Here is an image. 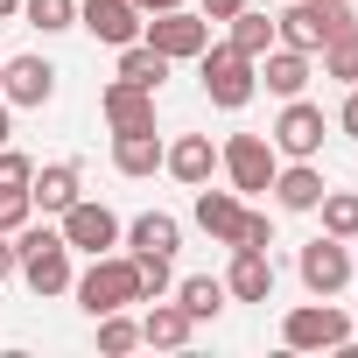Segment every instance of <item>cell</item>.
<instances>
[{"label":"cell","instance_id":"cb8c5ba5","mask_svg":"<svg viewBox=\"0 0 358 358\" xmlns=\"http://www.w3.org/2000/svg\"><path fill=\"white\" fill-rule=\"evenodd\" d=\"M225 29H232V36H225V43H232V50H239V57H253V64H260V57H267V50H274V22H267V15H253V8H239V15H232V22H225Z\"/></svg>","mask_w":358,"mask_h":358},{"label":"cell","instance_id":"83f0119b","mask_svg":"<svg viewBox=\"0 0 358 358\" xmlns=\"http://www.w3.org/2000/svg\"><path fill=\"white\" fill-rule=\"evenodd\" d=\"M22 15H29V29L64 36V29H78V0H22Z\"/></svg>","mask_w":358,"mask_h":358},{"label":"cell","instance_id":"d590c367","mask_svg":"<svg viewBox=\"0 0 358 358\" xmlns=\"http://www.w3.org/2000/svg\"><path fill=\"white\" fill-rule=\"evenodd\" d=\"M141 15H169V8H183V0H134Z\"/></svg>","mask_w":358,"mask_h":358},{"label":"cell","instance_id":"d4e9b609","mask_svg":"<svg viewBox=\"0 0 358 358\" xmlns=\"http://www.w3.org/2000/svg\"><path fill=\"white\" fill-rule=\"evenodd\" d=\"M176 302L190 309V323H211V316L225 309V281H211V274H190V281H176Z\"/></svg>","mask_w":358,"mask_h":358},{"label":"cell","instance_id":"8d00e7d4","mask_svg":"<svg viewBox=\"0 0 358 358\" xmlns=\"http://www.w3.org/2000/svg\"><path fill=\"white\" fill-rule=\"evenodd\" d=\"M15 141V113H8V99H0V148Z\"/></svg>","mask_w":358,"mask_h":358},{"label":"cell","instance_id":"d6986e66","mask_svg":"<svg viewBox=\"0 0 358 358\" xmlns=\"http://www.w3.org/2000/svg\"><path fill=\"white\" fill-rule=\"evenodd\" d=\"M225 295H232V302H267V295H274V260H267V253H253V246H232Z\"/></svg>","mask_w":358,"mask_h":358},{"label":"cell","instance_id":"603a6c76","mask_svg":"<svg viewBox=\"0 0 358 358\" xmlns=\"http://www.w3.org/2000/svg\"><path fill=\"white\" fill-rule=\"evenodd\" d=\"M120 78H127V85H141V92H162L169 57H162L155 43H127V50H120Z\"/></svg>","mask_w":358,"mask_h":358},{"label":"cell","instance_id":"44dd1931","mask_svg":"<svg viewBox=\"0 0 358 358\" xmlns=\"http://www.w3.org/2000/svg\"><path fill=\"white\" fill-rule=\"evenodd\" d=\"M162 148H169V141H162L155 127L113 134V169H120V176H155V169H162Z\"/></svg>","mask_w":358,"mask_h":358},{"label":"cell","instance_id":"4316f807","mask_svg":"<svg viewBox=\"0 0 358 358\" xmlns=\"http://www.w3.org/2000/svg\"><path fill=\"white\" fill-rule=\"evenodd\" d=\"M323 232L330 239H358V190H323Z\"/></svg>","mask_w":358,"mask_h":358},{"label":"cell","instance_id":"9a60e30c","mask_svg":"<svg viewBox=\"0 0 358 358\" xmlns=\"http://www.w3.org/2000/svg\"><path fill=\"white\" fill-rule=\"evenodd\" d=\"M190 309L183 302H169V295H148V316H141V344H155V351H183L190 344Z\"/></svg>","mask_w":358,"mask_h":358},{"label":"cell","instance_id":"52a82bcc","mask_svg":"<svg viewBox=\"0 0 358 358\" xmlns=\"http://www.w3.org/2000/svg\"><path fill=\"white\" fill-rule=\"evenodd\" d=\"M218 169L232 176V190H239V197H260V190L274 183V169H281V162H274V141H267V134H232V141L218 148Z\"/></svg>","mask_w":358,"mask_h":358},{"label":"cell","instance_id":"1f68e13d","mask_svg":"<svg viewBox=\"0 0 358 358\" xmlns=\"http://www.w3.org/2000/svg\"><path fill=\"white\" fill-rule=\"evenodd\" d=\"M239 246L267 253V246H274V218H267V211H246V225H239Z\"/></svg>","mask_w":358,"mask_h":358},{"label":"cell","instance_id":"e0dca14e","mask_svg":"<svg viewBox=\"0 0 358 358\" xmlns=\"http://www.w3.org/2000/svg\"><path fill=\"white\" fill-rule=\"evenodd\" d=\"M253 78H260L274 99H302V85H309V57H302V50H288V43H274V50L253 64Z\"/></svg>","mask_w":358,"mask_h":358},{"label":"cell","instance_id":"74e56055","mask_svg":"<svg viewBox=\"0 0 358 358\" xmlns=\"http://www.w3.org/2000/svg\"><path fill=\"white\" fill-rule=\"evenodd\" d=\"M22 15V0H0V22H15Z\"/></svg>","mask_w":358,"mask_h":358},{"label":"cell","instance_id":"2e32d148","mask_svg":"<svg viewBox=\"0 0 358 358\" xmlns=\"http://www.w3.org/2000/svg\"><path fill=\"white\" fill-rule=\"evenodd\" d=\"M267 190H274L281 211H316L330 183H323V169H316V162H288V169H274V183H267Z\"/></svg>","mask_w":358,"mask_h":358},{"label":"cell","instance_id":"9c48e42d","mask_svg":"<svg viewBox=\"0 0 358 358\" xmlns=\"http://www.w3.org/2000/svg\"><path fill=\"white\" fill-rule=\"evenodd\" d=\"M351 239H330V232H316L309 246H302V260H295V274H302V288L309 295H337L344 281H351Z\"/></svg>","mask_w":358,"mask_h":358},{"label":"cell","instance_id":"ac0fdd59","mask_svg":"<svg viewBox=\"0 0 358 358\" xmlns=\"http://www.w3.org/2000/svg\"><path fill=\"white\" fill-rule=\"evenodd\" d=\"M197 225L218 239V246H239V225H246V204H239V190H197Z\"/></svg>","mask_w":358,"mask_h":358},{"label":"cell","instance_id":"7a4b0ae2","mask_svg":"<svg viewBox=\"0 0 358 358\" xmlns=\"http://www.w3.org/2000/svg\"><path fill=\"white\" fill-rule=\"evenodd\" d=\"M71 288H78L85 316H113V309H127V302H148V295H141V267H134V253H92V267H85Z\"/></svg>","mask_w":358,"mask_h":358},{"label":"cell","instance_id":"4fadbf2b","mask_svg":"<svg viewBox=\"0 0 358 358\" xmlns=\"http://www.w3.org/2000/svg\"><path fill=\"white\" fill-rule=\"evenodd\" d=\"M162 169L176 176V183L204 190V183H211V169H218V148H211V134H176V141L162 148Z\"/></svg>","mask_w":358,"mask_h":358},{"label":"cell","instance_id":"7402d4cb","mask_svg":"<svg viewBox=\"0 0 358 358\" xmlns=\"http://www.w3.org/2000/svg\"><path fill=\"white\" fill-rule=\"evenodd\" d=\"M29 197H36V211H71L78 204V162H50V169H36V183H29Z\"/></svg>","mask_w":358,"mask_h":358},{"label":"cell","instance_id":"484cf974","mask_svg":"<svg viewBox=\"0 0 358 358\" xmlns=\"http://www.w3.org/2000/svg\"><path fill=\"white\" fill-rule=\"evenodd\" d=\"M323 78L358 85V15H351V29H337V36L323 43Z\"/></svg>","mask_w":358,"mask_h":358},{"label":"cell","instance_id":"8992f818","mask_svg":"<svg viewBox=\"0 0 358 358\" xmlns=\"http://www.w3.org/2000/svg\"><path fill=\"white\" fill-rule=\"evenodd\" d=\"M141 43H155L169 64H197L204 43H211V22L190 15V8H169V15H148V22H141Z\"/></svg>","mask_w":358,"mask_h":358},{"label":"cell","instance_id":"4dcf8cb0","mask_svg":"<svg viewBox=\"0 0 358 358\" xmlns=\"http://www.w3.org/2000/svg\"><path fill=\"white\" fill-rule=\"evenodd\" d=\"M29 211H36V197H29V190H0V232H8V239L29 225Z\"/></svg>","mask_w":358,"mask_h":358},{"label":"cell","instance_id":"d6a6232c","mask_svg":"<svg viewBox=\"0 0 358 358\" xmlns=\"http://www.w3.org/2000/svg\"><path fill=\"white\" fill-rule=\"evenodd\" d=\"M239 8H246V0H197V15H204V22H232Z\"/></svg>","mask_w":358,"mask_h":358},{"label":"cell","instance_id":"6da1fadb","mask_svg":"<svg viewBox=\"0 0 358 358\" xmlns=\"http://www.w3.org/2000/svg\"><path fill=\"white\" fill-rule=\"evenodd\" d=\"M15 274L29 281V295H71V246L57 225H22L15 232Z\"/></svg>","mask_w":358,"mask_h":358},{"label":"cell","instance_id":"30bf717a","mask_svg":"<svg viewBox=\"0 0 358 358\" xmlns=\"http://www.w3.org/2000/svg\"><path fill=\"white\" fill-rule=\"evenodd\" d=\"M141 8L134 0H78V29L92 36V43H106V50H127V43H141Z\"/></svg>","mask_w":358,"mask_h":358},{"label":"cell","instance_id":"8fae6325","mask_svg":"<svg viewBox=\"0 0 358 358\" xmlns=\"http://www.w3.org/2000/svg\"><path fill=\"white\" fill-rule=\"evenodd\" d=\"M57 232H64L71 253H113V246H120V218H113L106 204H92V197H78V204L64 211Z\"/></svg>","mask_w":358,"mask_h":358},{"label":"cell","instance_id":"277c9868","mask_svg":"<svg viewBox=\"0 0 358 358\" xmlns=\"http://www.w3.org/2000/svg\"><path fill=\"white\" fill-rule=\"evenodd\" d=\"M197 78H204V99H211L218 113H239V106H253V92H260V78H253V57H239L232 43H204V57H197Z\"/></svg>","mask_w":358,"mask_h":358},{"label":"cell","instance_id":"ba28073f","mask_svg":"<svg viewBox=\"0 0 358 358\" xmlns=\"http://www.w3.org/2000/svg\"><path fill=\"white\" fill-rule=\"evenodd\" d=\"M274 155H288V162H316L323 155V106H309V99H281V120H274Z\"/></svg>","mask_w":358,"mask_h":358},{"label":"cell","instance_id":"5bb4252c","mask_svg":"<svg viewBox=\"0 0 358 358\" xmlns=\"http://www.w3.org/2000/svg\"><path fill=\"white\" fill-rule=\"evenodd\" d=\"M99 113H106V127H113V134H141V127H155V92H141V85L113 78V85L99 92Z\"/></svg>","mask_w":358,"mask_h":358},{"label":"cell","instance_id":"3957f363","mask_svg":"<svg viewBox=\"0 0 358 358\" xmlns=\"http://www.w3.org/2000/svg\"><path fill=\"white\" fill-rule=\"evenodd\" d=\"M337 29H351V0H288V8L274 15V43L316 57Z\"/></svg>","mask_w":358,"mask_h":358},{"label":"cell","instance_id":"f1b7e54d","mask_svg":"<svg viewBox=\"0 0 358 358\" xmlns=\"http://www.w3.org/2000/svg\"><path fill=\"white\" fill-rule=\"evenodd\" d=\"M92 323H99V351H106V358H120V351H134V344H141V323H134L127 309H113V316H92Z\"/></svg>","mask_w":358,"mask_h":358},{"label":"cell","instance_id":"7c38bea8","mask_svg":"<svg viewBox=\"0 0 358 358\" xmlns=\"http://www.w3.org/2000/svg\"><path fill=\"white\" fill-rule=\"evenodd\" d=\"M0 99H8V106H50V99H57V71H50L43 57L0 64Z\"/></svg>","mask_w":358,"mask_h":358},{"label":"cell","instance_id":"e575fe53","mask_svg":"<svg viewBox=\"0 0 358 358\" xmlns=\"http://www.w3.org/2000/svg\"><path fill=\"white\" fill-rule=\"evenodd\" d=\"M15 267H22V260H15V239H8V232H0V281H8Z\"/></svg>","mask_w":358,"mask_h":358},{"label":"cell","instance_id":"f546056e","mask_svg":"<svg viewBox=\"0 0 358 358\" xmlns=\"http://www.w3.org/2000/svg\"><path fill=\"white\" fill-rule=\"evenodd\" d=\"M36 183V162L22 148H0V190H29Z\"/></svg>","mask_w":358,"mask_h":358},{"label":"cell","instance_id":"ffe728a7","mask_svg":"<svg viewBox=\"0 0 358 358\" xmlns=\"http://www.w3.org/2000/svg\"><path fill=\"white\" fill-rule=\"evenodd\" d=\"M120 239H127V253H162V260H169L176 246H183V225H176L169 211H141Z\"/></svg>","mask_w":358,"mask_h":358},{"label":"cell","instance_id":"836d02e7","mask_svg":"<svg viewBox=\"0 0 358 358\" xmlns=\"http://www.w3.org/2000/svg\"><path fill=\"white\" fill-rule=\"evenodd\" d=\"M337 127H344V134H351V141H358V85H351V99H344V106H337Z\"/></svg>","mask_w":358,"mask_h":358},{"label":"cell","instance_id":"5b68a950","mask_svg":"<svg viewBox=\"0 0 358 358\" xmlns=\"http://www.w3.org/2000/svg\"><path fill=\"white\" fill-rule=\"evenodd\" d=\"M281 344H288V351H337V344H351V316H344V309H330V302L316 295V302L288 309Z\"/></svg>","mask_w":358,"mask_h":358}]
</instances>
